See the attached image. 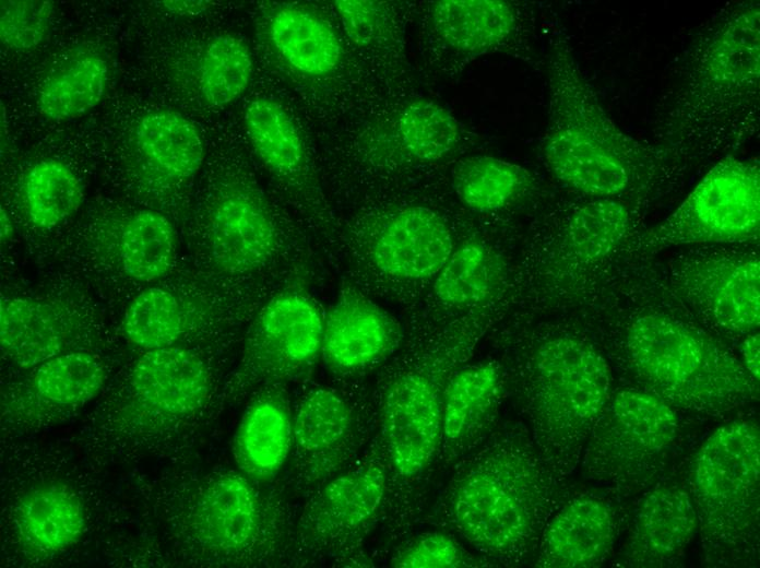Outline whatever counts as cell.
I'll list each match as a JSON object with an SVG mask.
<instances>
[{
    "instance_id": "6da1fadb",
    "label": "cell",
    "mask_w": 760,
    "mask_h": 568,
    "mask_svg": "<svg viewBox=\"0 0 760 568\" xmlns=\"http://www.w3.org/2000/svg\"><path fill=\"white\" fill-rule=\"evenodd\" d=\"M573 306L621 384L717 418L759 399V381L672 292L657 257L616 260Z\"/></svg>"
},
{
    "instance_id": "7a4b0ae2",
    "label": "cell",
    "mask_w": 760,
    "mask_h": 568,
    "mask_svg": "<svg viewBox=\"0 0 760 568\" xmlns=\"http://www.w3.org/2000/svg\"><path fill=\"white\" fill-rule=\"evenodd\" d=\"M760 3L729 2L692 35L651 122L652 143L689 171L759 130Z\"/></svg>"
},
{
    "instance_id": "3957f363",
    "label": "cell",
    "mask_w": 760,
    "mask_h": 568,
    "mask_svg": "<svg viewBox=\"0 0 760 568\" xmlns=\"http://www.w3.org/2000/svg\"><path fill=\"white\" fill-rule=\"evenodd\" d=\"M447 475L430 522L490 566L533 563L548 520L571 496L520 421L501 419Z\"/></svg>"
},
{
    "instance_id": "277c9868",
    "label": "cell",
    "mask_w": 760,
    "mask_h": 568,
    "mask_svg": "<svg viewBox=\"0 0 760 568\" xmlns=\"http://www.w3.org/2000/svg\"><path fill=\"white\" fill-rule=\"evenodd\" d=\"M545 57L548 110L542 156L558 182L580 197L649 206L678 189L689 170L652 141L618 127L561 32L549 37Z\"/></svg>"
},
{
    "instance_id": "5b68a950",
    "label": "cell",
    "mask_w": 760,
    "mask_h": 568,
    "mask_svg": "<svg viewBox=\"0 0 760 568\" xmlns=\"http://www.w3.org/2000/svg\"><path fill=\"white\" fill-rule=\"evenodd\" d=\"M510 345L503 365L523 423L547 465L568 480L616 386L611 367L577 319L522 327Z\"/></svg>"
},
{
    "instance_id": "8992f818",
    "label": "cell",
    "mask_w": 760,
    "mask_h": 568,
    "mask_svg": "<svg viewBox=\"0 0 760 568\" xmlns=\"http://www.w3.org/2000/svg\"><path fill=\"white\" fill-rule=\"evenodd\" d=\"M306 235L246 164L211 169L197 198L188 261L273 292L311 284L318 264Z\"/></svg>"
},
{
    "instance_id": "52a82bcc",
    "label": "cell",
    "mask_w": 760,
    "mask_h": 568,
    "mask_svg": "<svg viewBox=\"0 0 760 568\" xmlns=\"http://www.w3.org/2000/svg\"><path fill=\"white\" fill-rule=\"evenodd\" d=\"M480 318L420 327L379 384L378 441L390 470L387 506L394 498L406 517L424 512L437 477L443 395L453 372L485 331Z\"/></svg>"
},
{
    "instance_id": "ba28073f",
    "label": "cell",
    "mask_w": 760,
    "mask_h": 568,
    "mask_svg": "<svg viewBox=\"0 0 760 568\" xmlns=\"http://www.w3.org/2000/svg\"><path fill=\"white\" fill-rule=\"evenodd\" d=\"M760 434L751 419L717 427L693 453L686 487L712 561L748 564L759 546Z\"/></svg>"
},
{
    "instance_id": "9c48e42d",
    "label": "cell",
    "mask_w": 760,
    "mask_h": 568,
    "mask_svg": "<svg viewBox=\"0 0 760 568\" xmlns=\"http://www.w3.org/2000/svg\"><path fill=\"white\" fill-rule=\"evenodd\" d=\"M454 242L432 209L396 203L370 210L337 229L332 258L355 286L405 297L443 267Z\"/></svg>"
},
{
    "instance_id": "30bf717a",
    "label": "cell",
    "mask_w": 760,
    "mask_h": 568,
    "mask_svg": "<svg viewBox=\"0 0 760 568\" xmlns=\"http://www.w3.org/2000/svg\"><path fill=\"white\" fill-rule=\"evenodd\" d=\"M682 414L650 392L615 386L585 445L583 476L622 496L645 492L682 451Z\"/></svg>"
},
{
    "instance_id": "8fae6325",
    "label": "cell",
    "mask_w": 760,
    "mask_h": 568,
    "mask_svg": "<svg viewBox=\"0 0 760 568\" xmlns=\"http://www.w3.org/2000/svg\"><path fill=\"white\" fill-rule=\"evenodd\" d=\"M275 293L204 272L180 260L166 276L126 304L122 334L141 351L190 345L249 323Z\"/></svg>"
},
{
    "instance_id": "7c38bea8",
    "label": "cell",
    "mask_w": 760,
    "mask_h": 568,
    "mask_svg": "<svg viewBox=\"0 0 760 568\" xmlns=\"http://www.w3.org/2000/svg\"><path fill=\"white\" fill-rule=\"evenodd\" d=\"M759 161L728 154L666 217L638 232L616 260L651 259L689 246L759 245Z\"/></svg>"
},
{
    "instance_id": "4fadbf2b",
    "label": "cell",
    "mask_w": 760,
    "mask_h": 568,
    "mask_svg": "<svg viewBox=\"0 0 760 568\" xmlns=\"http://www.w3.org/2000/svg\"><path fill=\"white\" fill-rule=\"evenodd\" d=\"M651 206L620 199L571 203L531 252V285L543 300L574 301L644 226Z\"/></svg>"
},
{
    "instance_id": "5bb4252c",
    "label": "cell",
    "mask_w": 760,
    "mask_h": 568,
    "mask_svg": "<svg viewBox=\"0 0 760 568\" xmlns=\"http://www.w3.org/2000/svg\"><path fill=\"white\" fill-rule=\"evenodd\" d=\"M179 261L173 222L158 210L138 209L100 225L95 235L59 256L51 272L74 280L95 296L128 303Z\"/></svg>"
},
{
    "instance_id": "9a60e30c",
    "label": "cell",
    "mask_w": 760,
    "mask_h": 568,
    "mask_svg": "<svg viewBox=\"0 0 760 568\" xmlns=\"http://www.w3.org/2000/svg\"><path fill=\"white\" fill-rule=\"evenodd\" d=\"M672 292L729 345L759 332V245H701L657 256Z\"/></svg>"
},
{
    "instance_id": "2e32d148",
    "label": "cell",
    "mask_w": 760,
    "mask_h": 568,
    "mask_svg": "<svg viewBox=\"0 0 760 568\" xmlns=\"http://www.w3.org/2000/svg\"><path fill=\"white\" fill-rule=\"evenodd\" d=\"M323 319L307 284L284 287L265 300L248 323L239 364L229 376V395L284 384L306 375L321 356Z\"/></svg>"
},
{
    "instance_id": "e0dca14e",
    "label": "cell",
    "mask_w": 760,
    "mask_h": 568,
    "mask_svg": "<svg viewBox=\"0 0 760 568\" xmlns=\"http://www.w3.org/2000/svg\"><path fill=\"white\" fill-rule=\"evenodd\" d=\"M95 295L59 273L35 286L12 291L0 299V343L7 360L32 369L60 354L81 350L97 312Z\"/></svg>"
},
{
    "instance_id": "ac0fdd59",
    "label": "cell",
    "mask_w": 760,
    "mask_h": 568,
    "mask_svg": "<svg viewBox=\"0 0 760 568\" xmlns=\"http://www.w3.org/2000/svg\"><path fill=\"white\" fill-rule=\"evenodd\" d=\"M244 123L277 190L307 227L329 245L332 258L337 221L294 119L278 102L258 97L247 105Z\"/></svg>"
},
{
    "instance_id": "d6986e66",
    "label": "cell",
    "mask_w": 760,
    "mask_h": 568,
    "mask_svg": "<svg viewBox=\"0 0 760 568\" xmlns=\"http://www.w3.org/2000/svg\"><path fill=\"white\" fill-rule=\"evenodd\" d=\"M421 24L429 49L447 64H464L499 52L532 58V20L516 2L430 1L424 9Z\"/></svg>"
},
{
    "instance_id": "ffe728a7",
    "label": "cell",
    "mask_w": 760,
    "mask_h": 568,
    "mask_svg": "<svg viewBox=\"0 0 760 568\" xmlns=\"http://www.w3.org/2000/svg\"><path fill=\"white\" fill-rule=\"evenodd\" d=\"M462 143L458 119L436 100L417 98L366 127L354 162L361 173L389 176L442 161Z\"/></svg>"
},
{
    "instance_id": "44dd1931",
    "label": "cell",
    "mask_w": 760,
    "mask_h": 568,
    "mask_svg": "<svg viewBox=\"0 0 760 568\" xmlns=\"http://www.w3.org/2000/svg\"><path fill=\"white\" fill-rule=\"evenodd\" d=\"M214 389V368L202 351L191 345L157 347L133 360L121 407L144 417L179 419L204 407Z\"/></svg>"
},
{
    "instance_id": "7402d4cb",
    "label": "cell",
    "mask_w": 760,
    "mask_h": 568,
    "mask_svg": "<svg viewBox=\"0 0 760 568\" xmlns=\"http://www.w3.org/2000/svg\"><path fill=\"white\" fill-rule=\"evenodd\" d=\"M390 470L377 445L346 471L328 482L307 507L304 530L337 546L358 543L384 513Z\"/></svg>"
},
{
    "instance_id": "603a6c76",
    "label": "cell",
    "mask_w": 760,
    "mask_h": 568,
    "mask_svg": "<svg viewBox=\"0 0 760 568\" xmlns=\"http://www.w3.org/2000/svg\"><path fill=\"white\" fill-rule=\"evenodd\" d=\"M403 338L400 322L351 283L324 315L321 357L334 375L354 377L385 362Z\"/></svg>"
},
{
    "instance_id": "cb8c5ba5",
    "label": "cell",
    "mask_w": 760,
    "mask_h": 568,
    "mask_svg": "<svg viewBox=\"0 0 760 568\" xmlns=\"http://www.w3.org/2000/svg\"><path fill=\"white\" fill-rule=\"evenodd\" d=\"M507 383L502 362L489 358L462 365L449 379L442 406L437 475L447 473L497 427Z\"/></svg>"
},
{
    "instance_id": "d4e9b609",
    "label": "cell",
    "mask_w": 760,
    "mask_h": 568,
    "mask_svg": "<svg viewBox=\"0 0 760 568\" xmlns=\"http://www.w3.org/2000/svg\"><path fill=\"white\" fill-rule=\"evenodd\" d=\"M259 37L270 54L290 73L322 80L339 72L344 48L337 32L307 4L268 2L260 7Z\"/></svg>"
},
{
    "instance_id": "484cf974",
    "label": "cell",
    "mask_w": 760,
    "mask_h": 568,
    "mask_svg": "<svg viewBox=\"0 0 760 568\" xmlns=\"http://www.w3.org/2000/svg\"><path fill=\"white\" fill-rule=\"evenodd\" d=\"M697 529L687 487L662 480L643 492L632 510L621 563L630 567L666 566L689 545Z\"/></svg>"
},
{
    "instance_id": "4316f807",
    "label": "cell",
    "mask_w": 760,
    "mask_h": 568,
    "mask_svg": "<svg viewBox=\"0 0 760 568\" xmlns=\"http://www.w3.org/2000/svg\"><path fill=\"white\" fill-rule=\"evenodd\" d=\"M615 507L604 497L571 495L548 520L533 564L543 568H589L610 554L619 530Z\"/></svg>"
},
{
    "instance_id": "83f0119b",
    "label": "cell",
    "mask_w": 760,
    "mask_h": 568,
    "mask_svg": "<svg viewBox=\"0 0 760 568\" xmlns=\"http://www.w3.org/2000/svg\"><path fill=\"white\" fill-rule=\"evenodd\" d=\"M135 139L155 192L174 203L182 202L204 161L195 126L176 111H151L139 120Z\"/></svg>"
},
{
    "instance_id": "f1b7e54d",
    "label": "cell",
    "mask_w": 760,
    "mask_h": 568,
    "mask_svg": "<svg viewBox=\"0 0 760 568\" xmlns=\"http://www.w3.org/2000/svg\"><path fill=\"white\" fill-rule=\"evenodd\" d=\"M32 369L5 398L10 409L27 415L79 409L99 394L107 378L103 359L87 350L60 354Z\"/></svg>"
},
{
    "instance_id": "f546056e",
    "label": "cell",
    "mask_w": 760,
    "mask_h": 568,
    "mask_svg": "<svg viewBox=\"0 0 760 568\" xmlns=\"http://www.w3.org/2000/svg\"><path fill=\"white\" fill-rule=\"evenodd\" d=\"M260 523L258 498L248 481L224 473L201 489L191 513V530L204 547L235 553L249 546Z\"/></svg>"
},
{
    "instance_id": "4dcf8cb0",
    "label": "cell",
    "mask_w": 760,
    "mask_h": 568,
    "mask_svg": "<svg viewBox=\"0 0 760 568\" xmlns=\"http://www.w3.org/2000/svg\"><path fill=\"white\" fill-rule=\"evenodd\" d=\"M293 443V418L283 384L260 388L245 411L233 445L239 468L269 480L284 464Z\"/></svg>"
},
{
    "instance_id": "1f68e13d",
    "label": "cell",
    "mask_w": 760,
    "mask_h": 568,
    "mask_svg": "<svg viewBox=\"0 0 760 568\" xmlns=\"http://www.w3.org/2000/svg\"><path fill=\"white\" fill-rule=\"evenodd\" d=\"M14 520L22 544L44 554L74 545L85 529L80 498L70 487L59 483L28 489L17 502Z\"/></svg>"
},
{
    "instance_id": "d6a6232c",
    "label": "cell",
    "mask_w": 760,
    "mask_h": 568,
    "mask_svg": "<svg viewBox=\"0 0 760 568\" xmlns=\"http://www.w3.org/2000/svg\"><path fill=\"white\" fill-rule=\"evenodd\" d=\"M356 412L337 389L316 387L302 395L293 419V442L309 459H342L356 447Z\"/></svg>"
},
{
    "instance_id": "836d02e7",
    "label": "cell",
    "mask_w": 760,
    "mask_h": 568,
    "mask_svg": "<svg viewBox=\"0 0 760 568\" xmlns=\"http://www.w3.org/2000/svg\"><path fill=\"white\" fill-rule=\"evenodd\" d=\"M451 180L459 200L477 213H495L513 206L536 187L527 168L487 155L460 161L452 169Z\"/></svg>"
},
{
    "instance_id": "e575fe53",
    "label": "cell",
    "mask_w": 760,
    "mask_h": 568,
    "mask_svg": "<svg viewBox=\"0 0 760 568\" xmlns=\"http://www.w3.org/2000/svg\"><path fill=\"white\" fill-rule=\"evenodd\" d=\"M506 279L500 257L487 245L468 240L454 247L436 275L434 293L451 308H474L495 296Z\"/></svg>"
},
{
    "instance_id": "d590c367",
    "label": "cell",
    "mask_w": 760,
    "mask_h": 568,
    "mask_svg": "<svg viewBox=\"0 0 760 568\" xmlns=\"http://www.w3.org/2000/svg\"><path fill=\"white\" fill-rule=\"evenodd\" d=\"M79 176L63 162L46 158L33 164L21 184V203L26 220L40 230H50L71 218L84 202Z\"/></svg>"
},
{
    "instance_id": "8d00e7d4",
    "label": "cell",
    "mask_w": 760,
    "mask_h": 568,
    "mask_svg": "<svg viewBox=\"0 0 760 568\" xmlns=\"http://www.w3.org/2000/svg\"><path fill=\"white\" fill-rule=\"evenodd\" d=\"M108 73L106 60L95 54L80 56L70 61L49 76L39 88V113L52 121H69L82 117L103 99Z\"/></svg>"
},
{
    "instance_id": "74e56055",
    "label": "cell",
    "mask_w": 760,
    "mask_h": 568,
    "mask_svg": "<svg viewBox=\"0 0 760 568\" xmlns=\"http://www.w3.org/2000/svg\"><path fill=\"white\" fill-rule=\"evenodd\" d=\"M252 69L245 40L231 34L211 37L200 50L194 71L200 100L213 108L229 105L247 88Z\"/></svg>"
},
{
    "instance_id": "f35d334b",
    "label": "cell",
    "mask_w": 760,
    "mask_h": 568,
    "mask_svg": "<svg viewBox=\"0 0 760 568\" xmlns=\"http://www.w3.org/2000/svg\"><path fill=\"white\" fill-rule=\"evenodd\" d=\"M334 10L349 42L372 57L399 56L403 49V26L388 2L337 0Z\"/></svg>"
},
{
    "instance_id": "ab89813d",
    "label": "cell",
    "mask_w": 760,
    "mask_h": 568,
    "mask_svg": "<svg viewBox=\"0 0 760 568\" xmlns=\"http://www.w3.org/2000/svg\"><path fill=\"white\" fill-rule=\"evenodd\" d=\"M391 566L399 568H464L490 567V564L452 533L435 528L414 536L402 545L393 555Z\"/></svg>"
},
{
    "instance_id": "60d3db41",
    "label": "cell",
    "mask_w": 760,
    "mask_h": 568,
    "mask_svg": "<svg viewBox=\"0 0 760 568\" xmlns=\"http://www.w3.org/2000/svg\"><path fill=\"white\" fill-rule=\"evenodd\" d=\"M0 3V37L5 47L27 51L49 37L54 19L51 1L2 0Z\"/></svg>"
},
{
    "instance_id": "b9f144b4",
    "label": "cell",
    "mask_w": 760,
    "mask_h": 568,
    "mask_svg": "<svg viewBox=\"0 0 760 568\" xmlns=\"http://www.w3.org/2000/svg\"><path fill=\"white\" fill-rule=\"evenodd\" d=\"M739 358L746 370L759 381L760 334L751 333L738 343Z\"/></svg>"
},
{
    "instance_id": "7bdbcfd3",
    "label": "cell",
    "mask_w": 760,
    "mask_h": 568,
    "mask_svg": "<svg viewBox=\"0 0 760 568\" xmlns=\"http://www.w3.org/2000/svg\"><path fill=\"white\" fill-rule=\"evenodd\" d=\"M158 5L168 13L180 16L199 15L213 7V1L205 0H163Z\"/></svg>"
},
{
    "instance_id": "ee69618b",
    "label": "cell",
    "mask_w": 760,
    "mask_h": 568,
    "mask_svg": "<svg viewBox=\"0 0 760 568\" xmlns=\"http://www.w3.org/2000/svg\"><path fill=\"white\" fill-rule=\"evenodd\" d=\"M0 226H1V242H7L11 239L13 235V222L5 210V208L1 206V212H0Z\"/></svg>"
}]
</instances>
